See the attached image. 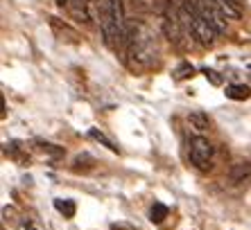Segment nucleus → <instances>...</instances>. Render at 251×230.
Segmentation results:
<instances>
[{
	"label": "nucleus",
	"mask_w": 251,
	"mask_h": 230,
	"mask_svg": "<svg viewBox=\"0 0 251 230\" xmlns=\"http://www.w3.org/2000/svg\"><path fill=\"white\" fill-rule=\"evenodd\" d=\"M188 122H190L195 129H199V131H206V129L210 127V120L204 111H190V113H188Z\"/></svg>",
	"instance_id": "nucleus-9"
},
{
	"label": "nucleus",
	"mask_w": 251,
	"mask_h": 230,
	"mask_svg": "<svg viewBox=\"0 0 251 230\" xmlns=\"http://www.w3.org/2000/svg\"><path fill=\"white\" fill-rule=\"evenodd\" d=\"M106 9H109V14L113 16V21H116L118 29H120V34H123L125 27H127V21H125V5H123V0H109V2H106Z\"/></svg>",
	"instance_id": "nucleus-6"
},
{
	"label": "nucleus",
	"mask_w": 251,
	"mask_h": 230,
	"mask_svg": "<svg viewBox=\"0 0 251 230\" xmlns=\"http://www.w3.org/2000/svg\"><path fill=\"white\" fill-rule=\"evenodd\" d=\"M163 29H165V36L170 39V43L172 46H176V47H181V50H186L188 46H190V32H188L186 27H183V23H181V18H165L163 21Z\"/></svg>",
	"instance_id": "nucleus-3"
},
{
	"label": "nucleus",
	"mask_w": 251,
	"mask_h": 230,
	"mask_svg": "<svg viewBox=\"0 0 251 230\" xmlns=\"http://www.w3.org/2000/svg\"><path fill=\"white\" fill-rule=\"evenodd\" d=\"M193 5L197 7V12L204 16V21L215 29L217 34H224V32H226V16L210 5V0H195Z\"/></svg>",
	"instance_id": "nucleus-4"
},
{
	"label": "nucleus",
	"mask_w": 251,
	"mask_h": 230,
	"mask_svg": "<svg viewBox=\"0 0 251 230\" xmlns=\"http://www.w3.org/2000/svg\"><path fill=\"white\" fill-rule=\"evenodd\" d=\"M88 133H91V138H93V140H98V142H102V144H104V147H109V149H111V151H118V147H113V142H111V140H106L104 136H102V133L98 131V129H91V131H88Z\"/></svg>",
	"instance_id": "nucleus-14"
},
{
	"label": "nucleus",
	"mask_w": 251,
	"mask_h": 230,
	"mask_svg": "<svg viewBox=\"0 0 251 230\" xmlns=\"http://www.w3.org/2000/svg\"><path fill=\"white\" fill-rule=\"evenodd\" d=\"M150 217H152L154 224H161V221L168 217V207H165L163 203H154V206H152V212H150Z\"/></svg>",
	"instance_id": "nucleus-12"
},
{
	"label": "nucleus",
	"mask_w": 251,
	"mask_h": 230,
	"mask_svg": "<svg viewBox=\"0 0 251 230\" xmlns=\"http://www.w3.org/2000/svg\"><path fill=\"white\" fill-rule=\"evenodd\" d=\"M210 5L215 7V9H220L226 18H240V9L231 0H210Z\"/></svg>",
	"instance_id": "nucleus-8"
},
{
	"label": "nucleus",
	"mask_w": 251,
	"mask_h": 230,
	"mask_svg": "<svg viewBox=\"0 0 251 230\" xmlns=\"http://www.w3.org/2000/svg\"><path fill=\"white\" fill-rule=\"evenodd\" d=\"M179 18H181L183 27L193 34V39H197V43H201L204 47H210L215 43L217 32L210 27L208 23L204 21V16L197 12V7L190 5V2H183L179 7Z\"/></svg>",
	"instance_id": "nucleus-1"
},
{
	"label": "nucleus",
	"mask_w": 251,
	"mask_h": 230,
	"mask_svg": "<svg viewBox=\"0 0 251 230\" xmlns=\"http://www.w3.org/2000/svg\"><path fill=\"white\" fill-rule=\"evenodd\" d=\"M231 2H233V5L238 7V9H240V5H242V0H231Z\"/></svg>",
	"instance_id": "nucleus-17"
},
{
	"label": "nucleus",
	"mask_w": 251,
	"mask_h": 230,
	"mask_svg": "<svg viewBox=\"0 0 251 230\" xmlns=\"http://www.w3.org/2000/svg\"><path fill=\"white\" fill-rule=\"evenodd\" d=\"M231 179H233L235 183H240V181H247V179H251V165H249V162H242V165H235L233 169H231Z\"/></svg>",
	"instance_id": "nucleus-10"
},
{
	"label": "nucleus",
	"mask_w": 251,
	"mask_h": 230,
	"mask_svg": "<svg viewBox=\"0 0 251 230\" xmlns=\"http://www.w3.org/2000/svg\"><path fill=\"white\" fill-rule=\"evenodd\" d=\"M57 5L59 7H68V0H57Z\"/></svg>",
	"instance_id": "nucleus-16"
},
{
	"label": "nucleus",
	"mask_w": 251,
	"mask_h": 230,
	"mask_svg": "<svg viewBox=\"0 0 251 230\" xmlns=\"http://www.w3.org/2000/svg\"><path fill=\"white\" fill-rule=\"evenodd\" d=\"M226 97L235 99V102H245L251 97V88L245 84H231V86H226Z\"/></svg>",
	"instance_id": "nucleus-7"
},
{
	"label": "nucleus",
	"mask_w": 251,
	"mask_h": 230,
	"mask_svg": "<svg viewBox=\"0 0 251 230\" xmlns=\"http://www.w3.org/2000/svg\"><path fill=\"white\" fill-rule=\"evenodd\" d=\"M210 158H213V144L206 138H201V136L190 138V162L201 172H210L213 169Z\"/></svg>",
	"instance_id": "nucleus-2"
},
{
	"label": "nucleus",
	"mask_w": 251,
	"mask_h": 230,
	"mask_svg": "<svg viewBox=\"0 0 251 230\" xmlns=\"http://www.w3.org/2000/svg\"><path fill=\"white\" fill-rule=\"evenodd\" d=\"M195 75V68L190 64H181L179 68L172 72V77H175L176 81H181V79H188V77H193Z\"/></svg>",
	"instance_id": "nucleus-13"
},
{
	"label": "nucleus",
	"mask_w": 251,
	"mask_h": 230,
	"mask_svg": "<svg viewBox=\"0 0 251 230\" xmlns=\"http://www.w3.org/2000/svg\"><path fill=\"white\" fill-rule=\"evenodd\" d=\"M54 207H57V210L64 214L66 219L75 217V203L70 201V199H57V201H54Z\"/></svg>",
	"instance_id": "nucleus-11"
},
{
	"label": "nucleus",
	"mask_w": 251,
	"mask_h": 230,
	"mask_svg": "<svg viewBox=\"0 0 251 230\" xmlns=\"http://www.w3.org/2000/svg\"><path fill=\"white\" fill-rule=\"evenodd\" d=\"M204 75H206V79H210V84H215V86H220V84H222V77L217 75L215 70L204 68Z\"/></svg>",
	"instance_id": "nucleus-15"
},
{
	"label": "nucleus",
	"mask_w": 251,
	"mask_h": 230,
	"mask_svg": "<svg viewBox=\"0 0 251 230\" xmlns=\"http://www.w3.org/2000/svg\"><path fill=\"white\" fill-rule=\"evenodd\" d=\"M68 9L70 14L79 21V23H91V12H88V0H68Z\"/></svg>",
	"instance_id": "nucleus-5"
}]
</instances>
